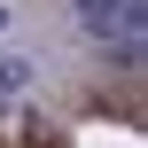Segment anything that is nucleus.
Instances as JSON below:
<instances>
[{
	"label": "nucleus",
	"mask_w": 148,
	"mask_h": 148,
	"mask_svg": "<svg viewBox=\"0 0 148 148\" xmlns=\"http://www.w3.org/2000/svg\"><path fill=\"white\" fill-rule=\"evenodd\" d=\"M0 31H8V8H0Z\"/></svg>",
	"instance_id": "4"
},
{
	"label": "nucleus",
	"mask_w": 148,
	"mask_h": 148,
	"mask_svg": "<svg viewBox=\"0 0 148 148\" xmlns=\"http://www.w3.org/2000/svg\"><path fill=\"white\" fill-rule=\"evenodd\" d=\"M23 86H31V62H16V55H0V109H8V101H16Z\"/></svg>",
	"instance_id": "3"
},
{
	"label": "nucleus",
	"mask_w": 148,
	"mask_h": 148,
	"mask_svg": "<svg viewBox=\"0 0 148 148\" xmlns=\"http://www.w3.org/2000/svg\"><path fill=\"white\" fill-rule=\"evenodd\" d=\"M0 148H47V125H39V117H16V109H0Z\"/></svg>",
	"instance_id": "2"
},
{
	"label": "nucleus",
	"mask_w": 148,
	"mask_h": 148,
	"mask_svg": "<svg viewBox=\"0 0 148 148\" xmlns=\"http://www.w3.org/2000/svg\"><path fill=\"white\" fill-rule=\"evenodd\" d=\"M78 31L101 47H140L148 39V0H78Z\"/></svg>",
	"instance_id": "1"
}]
</instances>
